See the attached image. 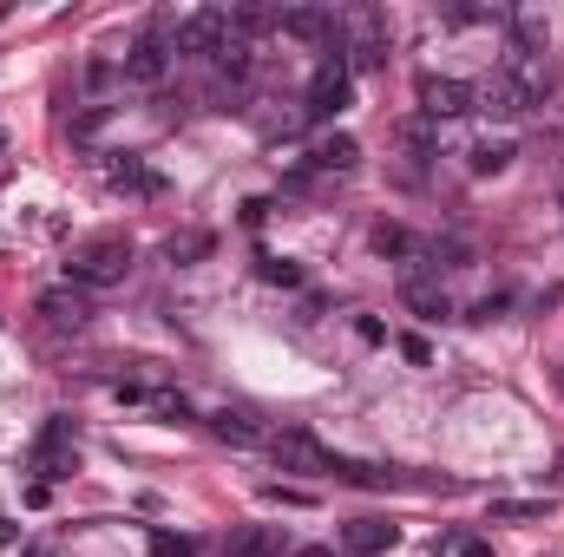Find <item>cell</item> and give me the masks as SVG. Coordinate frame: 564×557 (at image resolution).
Instances as JSON below:
<instances>
[{
    "label": "cell",
    "mask_w": 564,
    "mask_h": 557,
    "mask_svg": "<svg viewBox=\"0 0 564 557\" xmlns=\"http://www.w3.org/2000/svg\"><path fill=\"white\" fill-rule=\"evenodd\" d=\"M126 270H132V237H119V230L86 237L66 256V282L73 288H112V282H126Z\"/></svg>",
    "instance_id": "1"
},
{
    "label": "cell",
    "mask_w": 564,
    "mask_h": 557,
    "mask_svg": "<svg viewBox=\"0 0 564 557\" xmlns=\"http://www.w3.org/2000/svg\"><path fill=\"white\" fill-rule=\"evenodd\" d=\"M355 106V73H348V53L341 46H328V59L315 66V79H308V99H302V119H335V112H348Z\"/></svg>",
    "instance_id": "2"
},
{
    "label": "cell",
    "mask_w": 564,
    "mask_h": 557,
    "mask_svg": "<svg viewBox=\"0 0 564 557\" xmlns=\"http://www.w3.org/2000/svg\"><path fill=\"white\" fill-rule=\"evenodd\" d=\"M33 472H40V485L79 472V426H73L66 414H53L46 426H40V439H33Z\"/></svg>",
    "instance_id": "3"
},
{
    "label": "cell",
    "mask_w": 564,
    "mask_h": 557,
    "mask_svg": "<svg viewBox=\"0 0 564 557\" xmlns=\"http://www.w3.org/2000/svg\"><path fill=\"white\" fill-rule=\"evenodd\" d=\"M263 446H270V459H276L282 472H308V479H328L335 459H341V452H328V446H322L315 433H302V426H282V433H270Z\"/></svg>",
    "instance_id": "4"
},
{
    "label": "cell",
    "mask_w": 564,
    "mask_h": 557,
    "mask_svg": "<svg viewBox=\"0 0 564 557\" xmlns=\"http://www.w3.org/2000/svg\"><path fill=\"white\" fill-rule=\"evenodd\" d=\"M230 33H237V26H230V7H210V13H191V20L177 26L171 53H191V59H217Z\"/></svg>",
    "instance_id": "5"
},
{
    "label": "cell",
    "mask_w": 564,
    "mask_h": 557,
    "mask_svg": "<svg viewBox=\"0 0 564 557\" xmlns=\"http://www.w3.org/2000/svg\"><path fill=\"white\" fill-rule=\"evenodd\" d=\"M106 184L126 190V197H164V177L144 164L139 151H112V157H106Z\"/></svg>",
    "instance_id": "6"
},
{
    "label": "cell",
    "mask_w": 564,
    "mask_h": 557,
    "mask_svg": "<svg viewBox=\"0 0 564 557\" xmlns=\"http://www.w3.org/2000/svg\"><path fill=\"white\" fill-rule=\"evenodd\" d=\"M119 73H126L132 86H164V73H171V40H158V33L132 40V53L119 59Z\"/></svg>",
    "instance_id": "7"
},
{
    "label": "cell",
    "mask_w": 564,
    "mask_h": 557,
    "mask_svg": "<svg viewBox=\"0 0 564 557\" xmlns=\"http://www.w3.org/2000/svg\"><path fill=\"white\" fill-rule=\"evenodd\" d=\"M421 112L426 119H459V112H473V86H466V79H440V73H426L421 79Z\"/></svg>",
    "instance_id": "8"
},
{
    "label": "cell",
    "mask_w": 564,
    "mask_h": 557,
    "mask_svg": "<svg viewBox=\"0 0 564 557\" xmlns=\"http://www.w3.org/2000/svg\"><path fill=\"white\" fill-rule=\"evenodd\" d=\"M401 545V525H388V518H355V525H341V551L348 557H381Z\"/></svg>",
    "instance_id": "9"
},
{
    "label": "cell",
    "mask_w": 564,
    "mask_h": 557,
    "mask_svg": "<svg viewBox=\"0 0 564 557\" xmlns=\"http://www.w3.org/2000/svg\"><path fill=\"white\" fill-rule=\"evenodd\" d=\"M40 315H46L53 328H86V321H93L86 288H46V295H40Z\"/></svg>",
    "instance_id": "10"
},
{
    "label": "cell",
    "mask_w": 564,
    "mask_h": 557,
    "mask_svg": "<svg viewBox=\"0 0 564 557\" xmlns=\"http://www.w3.org/2000/svg\"><path fill=\"white\" fill-rule=\"evenodd\" d=\"M276 26L295 33V40H328V46H335V13H328V7H282Z\"/></svg>",
    "instance_id": "11"
},
{
    "label": "cell",
    "mask_w": 564,
    "mask_h": 557,
    "mask_svg": "<svg viewBox=\"0 0 564 557\" xmlns=\"http://www.w3.org/2000/svg\"><path fill=\"white\" fill-rule=\"evenodd\" d=\"M308 164H315V171H355V164H361V144L348 139V132H328V139L308 144Z\"/></svg>",
    "instance_id": "12"
},
{
    "label": "cell",
    "mask_w": 564,
    "mask_h": 557,
    "mask_svg": "<svg viewBox=\"0 0 564 557\" xmlns=\"http://www.w3.org/2000/svg\"><path fill=\"white\" fill-rule=\"evenodd\" d=\"M224 551L230 557H282V532L276 525H237Z\"/></svg>",
    "instance_id": "13"
},
{
    "label": "cell",
    "mask_w": 564,
    "mask_h": 557,
    "mask_svg": "<svg viewBox=\"0 0 564 557\" xmlns=\"http://www.w3.org/2000/svg\"><path fill=\"white\" fill-rule=\"evenodd\" d=\"M401 302H408L421 321H446V315H453V302H446V295H440L426 276H408V282H401Z\"/></svg>",
    "instance_id": "14"
},
{
    "label": "cell",
    "mask_w": 564,
    "mask_h": 557,
    "mask_svg": "<svg viewBox=\"0 0 564 557\" xmlns=\"http://www.w3.org/2000/svg\"><path fill=\"white\" fill-rule=\"evenodd\" d=\"M217 250V237L210 230H177V237H164V256L177 263V270H191V263H204Z\"/></svg>",
    "instance_id": "15"
},
{
    "label": "cell",
    "mask_w": 564,
    "mask_h": 557,
    "mask_svg": "<svg viewBox=\"0 0 564 557\" xmlns=\"http://www.w3.org/2000/svg\"><path fill=\"white\" fill-rule=\"evenodd\" d=\"M210 433H217L224 446H263V439H270L250 414H230V407H224V414H210Z\"/></svg>",
    "instance_id": "16"
},
{
    "label": "cell",
    "mask_w": 564,
    "mask_h": 557,
    "mask_svg": "<svg viewBox=\"0 0 564 557\" xmlns=\"http://www.w3.org/2000/svg\"><path fill=\"white\" fill-rule=\"evenodd\" d=\"M552 518V499H499L492 505V525H539Z\"/></svg>",
    "instance_id": "17"
},
{
    "label": "cell",
    "mask_w": 564,
    "mask_h": 557,
    "mask_svg": "<svg viewBox=\"0 0 564 557\" xmlns=\"http://www.w3.org/2000/svg\"><path fill=\"white\" fill-rule=\"evenodd\" d=\"M512 157H519L512 139H479V144H473V177H499Z\"/></svg>",
    "instance_id": "18"
},
{
    "label": "cell",
    "mask_w": 564,
    "mask_h": 557,
    "mask_svg": "<svg viewBox=\"0 0 564 557\" xmlns=\"http://www.w3.org/2000/svg\"><path fill=\"white\" fill-rule=\"evenodd\" d=\"M250 66H257V59H250V40H243V33H230V40H224V53H217V73H224V79H250Z\"/></svg>",
    "instance_id": "19"
},
{
    "label": "cell",
    "mask_w": 564,
    "mask_h": 557,
    "mask_svg": "<svg viewBox=\"0 0 564 557\" xmlns=\"http://www.w3.org/2000/svg\"><path fill=\"white\" fill-rule=\"evenodd\" d=\"M375 250H381V256H426L401 223H375Z\"/></svg>",
    "instance_id": "20"
},
{
    "label": "cell",
    "mask_w": 564,
    "mask_h": 557,
    "mask_svg": "<svg viewBox=\"0 0 564 557\" xmlns=\"http://www.w3.org/2000/svg\"><path fill=\"white\" fill-rule=\"evenodd\" d=\"M144 407H151L158 419H171V426H177V419H191V401H184V394H171V387H158V394H144Z\"/></svg>",
    "instance_id": "21"
},
{
    "label": "cell",
    "mask_w": 564,
    "mask_h": 557,
    "mask_svg": "<svg viewBox=\"0 0 564 557\" xmlns=\"http://www.w3.org/2000/svg\"><path fill=\"white\" fill-rule=\"evenodd\" d=\"M263 282H276V288H302V270L282 263V256H263Z\"/></svg>",
    "instance_id": "22"
},
{
    "label": "cell",
    "mask_w": 564,
    "mask_h": 557,
    "mask_svg": "<svg viewBox=\"0 0 564 557\" xmlns=\"http://www.w3.org/2000/svg\"><path fill=\"white\" fill-rule=\"evenodd\" d=\"M151 551H158V557H191L197 545H191L184 532H151Z\"/></svg>",
    "instance_id": "23"
},
{
    "label": "cell",
    "mask_w": 564,
    "mask_h": 557,
    "mask_svg": "<svg viewBox=\"0 0 564 557\" xmlns=\"http://www.w3.org/2000/svg\"><path fill=\"white\" fill-rule=\"evenodd\" d=\"M106 112H112V106H86V112L73 119V139H93V132L106 125Z\"/></svg>",
    "instance_id": "24"
},
{
    "label": "cell",
    "mask_w": 564,
    "mask_h": 557,
    "mask_svg": "<svg viewBox=\"0 0 564 557\" xmlns=\"http://www.w3.org/2000/svg\"><path fill=\"white\" fill-rule=\"evenodd\" d=\"M263 499H270V505H308L302 485H263Z\"/></svg>",
    "instance_id": "25"
},
{
    "label": "cell",
    "mask_w": 564,
    "mask_h": 557,
    "mask_svg": "<svg viewBox=\"0 0 564 557\" xmlns=\"http://www.w3.org/2000/svg\"><path fill=\"white\" fill-rule=\"evenodd\" d=\"M453 557H492V545L473 538V532H459V538H453Z\"/></svg>",
    "instance_id": "26"
},
{
    "label": "cell",
    "mask_w": 564,
    "mask_h": 557,
    "mask_svg": "<svg viewBox=\"0 0 564 557\" xmlns=\"http://www.w3.org/2000/svg\"><path fill=\"white\" fill-rule=\"evenodd\" d=\"M401 354H408L414 368H426V361H433V348H426L421 335H401Z\"/></svg>",
    "instance_id": "27"
},
{
    "label": "cell",
    "mask_w": 564,
    "mask_h": 557,
    "mask_svg": "<svg viewBox=\"0 0 564 557\" xmlns=\"http://www.w3.org/2000/svg\"><path fill=\"white\" fill-rule=\"evenodd\" d=\"M7 545H20V525H13V518H0V551H7Z\"/></svg>",
    "instance_id": "28"
},
{
    "label": "cell",
    "mask_w": 564,
    "mask_h": 557,
    "mask_svg": "<svg viewBox=\"0 0 564 557\" xmlns=\"http://www.w3.org/2000/svg\"><path fill=\"white\" fill-rule=\"evenodd\" d=\"M295 557H341V551H328V545H302Z\"/></svg>",
    "instance_id": "29"
},
{
    "label": "cell",
    "mask_w": 564,
    "mask_h": 557,
    "mask_svg": "<svg viewBox=\"0 0 564 557\" xmlns=\"http://www.w3.org/2000/svg\"><path fill=\"white\" fill-rule=\"evenodd\" d=\"M26 557H53V551H46V545H33V551H26Z\"/></svg>",
    "instance_id": "30"
}]
</instances>
